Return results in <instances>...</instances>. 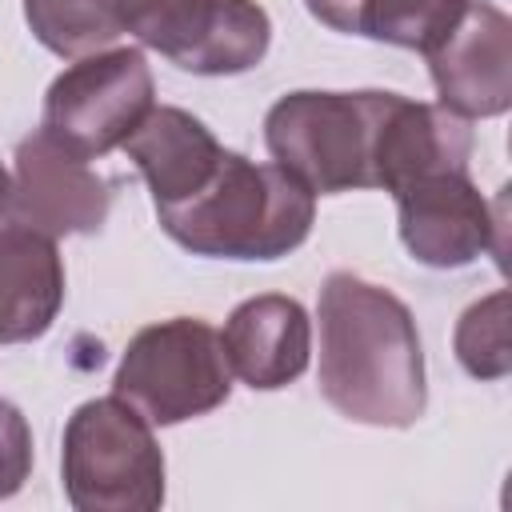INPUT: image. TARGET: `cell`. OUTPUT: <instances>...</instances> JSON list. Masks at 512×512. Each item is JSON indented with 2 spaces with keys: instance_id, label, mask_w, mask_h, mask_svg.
Wrapping results in <instances>:
<instances>
[{
  "instance_id": "cell-11",
  "label": "cell",
  "mask_w": 512,
  "mask_h": 512,
  "mask_svg": "<svg viewBox=\"0 0 512 512\" xmlns=\"http://www.w3.org/2000/svg\"><path fill=\"white\" fill-rule=\"evenodd\" d=\"M472 144L476 140L464 116L448 112L444 104H424L388 92L376 128L372 188L396 192L432 172H468Z\"/></svg>"
},
{
  "instance_id": "cell-1",
  "label": "cell",
  "mask_w": 512,
  "mask_h": 512,
  "mask_svg": "<svg viewBox=\"0 0 512 512\" xmlns=\"http://www.w3.org/2000/svg\"><path fill=\"white\" fill-rule=\"evenodd\" d=\"M320 396L368 428H412L424 416V348L400 296L332 272L320 284Z\"/></svg>"
},
{
  "instance_id": "cell-4",
  "label": "cell",
  "mask_w": 512,
  "mask_h": 512,
  "mask_svg": "<svg viewBox=\"0 0 512 512\" xmlns=\"http://www.w3.org/2000/svg\"><path fill=\"white\" fill-rule=\"evenodd\" d=\"M60 472L76 512H152L164 504V452L152 424L116 392L84 400L68 416Z\"/></svg>"
},
{
  "instance_id": "cell-9",
  "label": "cell",
  "mask_w": 512,
  "mask_h": 512,
  "mask_svg": "<svg viewBox=\"0 0 512 512\" xmlns=\"http://www.w3.org/2000/svg\"><path fill=\"white\" fill-rule=\"evenodd\" d=\"M12 160L8 220L28 224L44 236H88L104 228L112 192L84 156L68 152L48 132H32L16 144Z\"/></svg>"
},
{
  "instance_id": "cell-10",
  "label": "cell",
  "mask_w": 512,
  "mask_h": 512,
  "mask_svg": "<svg viewBox=\"0 0 512 512\" xmlns=\"http://www.w3.org/2000/svg\"><path fill=\"white\" fill-rule=\"evenodd\" d=\"M424 60L448 112L484 120L512 108V20L496 4L472 0L456 28L436 40Z\"/></svg>"
},
{
  "instance_id": "cell-18",
  "label": "cell",
  "mask_w": 512,
  "mask_h": 512,
  "mask_svg": "<svg viewBox=\"0 0 512 512\" xmlns=\"http://www.w3.org/2000/svg\"><path fill=\"white\" fill-rule=\"evenodd\" d=\"M32 428L12 400H0V500L16 496L32 476Z\"/></svg>"
},
{
  "instance_id": "cell-14",
  "label": "cell",
  "mask_w": 512,
  "mask_h": 512,
  "mask_svg": "<svg viewBox=\"0 0 512 512\" xmlns=\"http://www.w3.org/2000/svg\"><path fill=\"white\" fill-rule=\"evenodd\" d=\"M64 308V260L56 236L0 224V344H24L52 328Z\"/></svg>"
},
{
  "instance_id": "cell-15",
  "label": "cell",
  "mask_w": 512,
  "mask_h": 512,
  "mask_svg": "<svg viewBox=\"0 0 512 512\" xmlns=\"http://www.w3.org/2000/svg\"><path fill=\"white\" fill-rule=\"evenodd\" d=\"M332 32L368 36L380 44L428 52L444 40L472 0H304Z\"/></svg>"
},
{
  "instance_id": "cell-8",
  "label": "cell",
  "mask_w": 512,
  "mask_h": 512,
  "mask_svg": "<svg viewBox=\"0 0 512 512\" xmlns=\"http://www.w3.org/2000/svg\"><path fill=\"white\" fill-rule=\"evenodd\" d=\"M392 196L400 240L412 260L448 272L496 252L504 264V216L480 196L468 172H432L396 188Z\"/></svg>"
},
{
  "instance_id": "cell-17",
  "label": "cell",
  "mask_w": 512,
  "mask_h": 512,
  "mask_svg": "<svg viewBox=\"0 0 512 512\" xmlns=\"http://www.w3.org/2000/svg\"><path fill=\"white\" fill-rule=\"evenodd\" d=\"M456 360L476 380H504L512 372V348H508V292L496 288L484 300L468 304L452 332Z\"/></svg>"
},
{
  "instance_id": "cell-13",
  "label": "cell",
  "mask_w": 512,
  "mask_h": 512,
  "mask_svg": "<svg viewBox=\"0 0 512 512\" xmlns=\"http://www.w3.org/2000/svg\"><path fill=\"white\" fill-rule=\"evenodd\" d=\"M120 148L144 176L156 208H172L196 196L216 172L220 152H224V144L208 132L204 120L172 104L152 108Z\"/></svg>"
},
{
  "instance_id": "cell-7",
  "label": "cell",
  "mask_w": 512,
  "mask_h": 512,
  "mask_svg": "<svg viewBox=\"0 0 512 512\" xmlns=\"http://www.w3.org/2000/svg\"><path fill=\"white\" fill-rule=\"evenodd\" d=\"M116 16L128 36L192 76H240L272 44L256 0H116Z\"/></svg>"
},
{
  "instance_id": "cell-5",
  "label": "cell",
  "mask_w": 512,
  "mask_h": 512,
  "mask_svg": "<svg viewBox=\"0 0 512 512\" xmlns=\"http://www.w3.org/2000/svg\"><path fill=\"white\" fill-rule=\"evenodd\" d=\"M112 392L152 428L208 416L232 392L220 332L196 316H172L140 328L116 364Z\"/></svg>"
},
{
  "instance_id": "cell-19",
  "label": "cell",
  "mask_w": 512,
  "mask_h": 512,
  "mask_svg": "<svg viewBox=\"0 0 512 512\" xmlns=\"http://www.w3.org/2000/svg\"><path fill=\"white\" fill-rule=\"evenodd\" d=\"M8 208H12V176H8V168L0 164V224L8 220Z\"/></svg>"
},
{
  "instance_id": "cell-6",
  "label": "cell",
  "mask_w": 512,
  "mask_h": 512,
  "mask_svg": "<svg viewBox=\"0 0 512 512\" xmlns=\"http://www.w3.org/2000/svg\"><path fill=\"white\" fill-rule=\"evenodd\" d=\"M156 108L152 64L140 48H104L72 60L44 92L40 132L84 160L120 148Z\"/></svg>"
},
{
  "instance_id": "cell-2",
  "label": "cell",
  "mask_w": 512,
  "mask_h": 512,
  "mask_svg": "<svg viewBox=\"0 0 512 512\" xmlns=\"http://www.w3.org/2000/svg\"><path fill=\"white\" fill-rule=\"evenodd\" d=\"M156 220L192 256L280 260L308 240L316 196L280 164L224 148L208 184L172 208H156Z\"/></svg>"
},
{
  "instance_id": "cell-12",
  "label": "cell",
  "mask_w": 512,
  "mask_h": 512,
  "mask_svg": "<svg viewBox=\"0 0 512 512\" xmlns=\"http://www.w3.org/2000/svg\"><path fill=\"white\" fill-rule=\"evenodd\" d=\"M228 368L256 392H276L292 384L312 360V320L300 300L264 292L248 296L224 320Z\"/></svg>"
},
{
  "instance_id": "cell-16",
  "label": "cell",
  "mask_w": 512,
  "mask_h": 512,
  "mask_svg": "<svg viewBox=\"0 0 512 512\" xmlns=\"http://www.w3.org/2000/svg\"><path fill=\"white\" fill-rule=\"evenodd\" d=\"M24 20L32 36L64 60L104 52L124 36L116 0H24Z\"/></svg>"
},
{
  "instance_id": "cell-3",
  "label": "cell",
  "mask_w": 512,
  "mask_h": 512,
  "mask_svg": "<svg viewBox=\"0 0 512 512\" xmlns=\"http://www.w3.org/2000/svg\"><path fill=\"white\" fill-rule=\"evenodd\" d=\"M388 92H316L280 96L264 116L272 164L292 172L312 196L372 188L376 128Z\"/></svg>"
}]
</instances>
